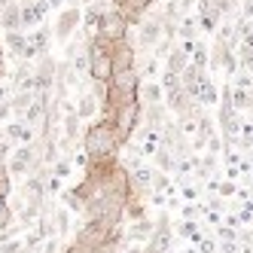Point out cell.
<instances>
[{"label":"cell","instance_id":"cell-1","mask_svg":"<svg viewBox=\"0 0 253 253\" xmlns=\"http://www.w3.org/2000/svg\"><path fill=\"white\" fill-rule=\"evenodd\" d=\"M83 150L88 159H107V156H119V137L113 131V122L98 119L95 125H88L83 134Z\"/></svg>","mask_w":253,"mask_h":253},{"label":"cell","instance_id":"cell-2","mask_svg":"<svg viewBox=\"0 0 253 253\" xmlns=\"http://www.w3.org/2000/svg\"><path fill=\"white\" fill-rule=\"evenodd\" d=\"M140 113H143L140 101H125V104L116 107V113H113L110 122H113V131L119 137V147H128L131 137L137 134V128H140Z\"/></svg>","mask_w":253,"mask_h":253},{"label":"cell","instance_id":"cell-3","mask_svg":"<svg viewBox=\"0 0 253 253\" xmlns=\"http://www.w3.org/2000/svg\"><path fill=\"white\" fill-rule=\"evenodd\" d=\"M116 235H119V226H110L104 220H85L74 235V244H80L85 250H95V247H101L107 241H113Z\"/></svg>","mask_w":253,"mask_h":253},{"label":"cell","instance_id":"cell-4","mask_svg":"<svg viewBox=\"0 0 253 253\" xmlns=\"http://www.w3.org/2000/svg\"><path fill=\"white\" fill-rule=\"evenodd\" d=\"M128 31H131V22L125 19L122 9H104L101 12V22H98V31L95 37H104L110 43H119V40H128Z\"/></svg>","mask_w":253,"mask_h":253},{"label":"cell","instance_id":"cell-5","mask_svg":"<svg viewBox=\"0 0 253 253\" xmlns=\"http://www.w3.org/2000/svg\"><path fill=\"white\" fill-rule=\"evenodd\" d=\"M110 58H113V74H119V70H134V67H137V49H134L131 37L113 43Z\"/></svg>","mask_w":253,"mask_h":253},{"label":"cell","instance_id":"cell-6","mask_svg":"<svg viewBox=\"0 0 253 253\" xmlns=\"http://www.w3.org/2000/svg\"><path fill=\"white\" fill-rule=\"evenodd\" d=\"M80 25H83V12L77 9V3H70L67 9H61L58 22H55V31H52V34H55L58 40H70L80 31Z\"/></svg>","mask_w":253,"mask_h":253},{"label":"cell","instance_id":"cell-7","mask_svg":"<svg viewBox=\"0 0 253 253\" xmlns=\"http://www.w3.org/2000/svg\"><path fill=\"white\" fill-rule=\"evenodd\" d=\"M162 19L159 15H143V22H140V37H137V46L140 49H156L162 43Z\"/></svg>","mask_w":253,"mask_h":253},{"label":"cell","instance_id":"cell-8","mask_svg":"<svg viewBox=\"0 0 253 253\" xmlns=\"http://www.w3.org/2000/svg\"><path fill=\"white\" fill-rule=\"evenodd\" d=\"M220 9H216L213 0H198V25H202L205 31H216V25H220Z\"/></svg>","mask_w":253,"mask_h":253},{"label":"cell","instance_id":"cell-9","mask_svg":"<svg viewBox=\"0 0 253 253\" xmlns=\"http://www.w3.org/2000/svg\"><path fill=\"white\" fill-rule=\"evenodd\" d=\"M0 28L6 34L9 31H22V6L15 3V0H9V3L0 9Z\"/></svg>","mask_w":253,"mask_h":253},{"label":"cell","instance_id":"cell-10","mask_svg":"<svg viewBox=\"0 0 253 253\" xmlns=\"http://www.w3.org/2000/svg\"><path fill=\"white\" fill-rule=\"evenodd\" d=\"M3 137L15 143H34V125L28 122H6L3 125Z\"/></svg>","mask_w":253,"mask_h":253},{"label":"cell","instance_id":"cell-11","mask_svg":"<svg viewBox=\"0 0 253 253\" xmlns=\"http://www.w3.org/2000/svg\"><path fill=\"white\" fill-rule=\"evenodd\" d=\"M46 12H49V0H34V3L22 6V28H31V25L43 22Z\"/></svg>","mask_w":253,"mask_h":253},{"label":"cell","instance_id":"cell-12","mask_svg":"<svg viewBox=\"0 0 253 253\" xmlns=\"http://www.w3.org/2000/svg\"><path fill=\"white\" fill-rule=\"evenodd\" d=\"M150 6H153V0H122V6H119V9L125 12V19H128L131 25H140Z\"/></svg>","mask_w":253,"mask_h":253},{"label":"cell","instance_id":"cell-13","mask_svg":"<svg viewBox=\"0 0 253 253\" xmlns=\"http://www.w3.org/2000/svg\"><path fill=\"white\" fill-rule=\"evenodd\" d=\"M80 125H83V119H80V113H77V110L64 113V128H61V134H64L67 140H74V143H83V131H80Z\"/></svg>","mask_w":253,"mask_h":253},{"label":"cell","instance_id":"cell-14","mask_svg":"<svg viewBox=\"0 0 253 253\" xmlns=\"http://www.w3.org/2000/svg\"><path fill=\"white\" fill-rule=\"evenodd\" d=\"M98 110H101V101H98L92 92L80 95V101H77V113H80V119H92Z\"/></svg>","mask_w":253,"mask_h":253},{"label":"cell","instance_id":"cell-15","mask_svg":"<svg viewBox=\"0 0 253 253\" xmlns=\"http://www.w3.org/2000/svg\"><path fill=\"white\" fill-rule=\"evenodd\" d=\"M189 67V55L183 49H171L168 52V61H165V70L168 74H183V70Z\"/></svg>","mask_w":253,"mask_h":253},{"label":"cell","instance_id":"cell-16","mask_svg":"<svg viewBox=\"0 0 253 253\" xmlns=\"http://www.w3.org/2000/svg\"><path fill=\"white\" fill-rule=\"evenodd\" d=\"M162 95H165V88H162V85H156V83H140V107L159 104Z\"/></svg>","mask_w":253,"mask_h":253},{"label":"cell","instance_id":"cell-17","mask_svg":"<svg viewBox=\"0 0 253 253\" xmlns=\"http://www.w3.org/2000/svg\"><path fill=\"white\" fill-rule=\"evenodd\" d=\"M153 229H156V226L147 220V216H143V220H134V223H131L128 238H131V241H150V238H153Z\"/></svg>","mask_w":253,"mask_h":253},{"label":"cell","instance_id":"cell-18","mask_svg":"<svg viewBox=\"0 0 253 253\" xmlns=\"http://www.w3.org/2000/svg\"><path fill=\"white\" fill-rule=\"evenodd\" d=\"M153 159H156L159 171H165V174H168V171H177V159H174V153L165 147V143H162V147L156 150V156H153Z\"/></svg>","mask_w":253,"mask_h":253},{"label":"cell","instance_id":"cell-19","mask_svg":"<svg viewBox=\"0 0 253 253\" xmlns=\"http://www.w3.org/2000/svg\"><path fill=\"white\" fill-rule=\"evenodd\" d=\"M6 49L12 52V55H25V49H28V37H25V34L22 31H9L6 34Z\"/></svg>","mask_w":253,"mask_h":253},{"label":"cell","instance_id":"cell-20","mask_svg":"<svg viewBox=\"0 0 253 253\" xmlns=\"http://www.w3.org/2000/svg\"><path fill=\"white\" fill-rule=\"evenodd\" d=\"M34 104V92H15L12 98H9V107H12V113H19V116H25L28 113V107Z\"/></svg>","mask_w":253,"mask_h":253},{"label":"cell","instance_id":"cell-21","mask_svg":"<svg viewBox=\"0 0 253 253\" xmlns=\"http://www.w3.org/2000/svg\"><path fill=\"white\" fill-rule=\"evenodd\" d=\"M49 40H52V31H49V28H37V34H34L28 43L37 49L40 55H49Z\"/></svg>","mask_w":253,"mask_h":253},{"label":"cell","instance_id":"cell-22","mask_svg":"<svg viewBox=\"0 0 253 253\" xmlns=\"http://www.w3.org/2000/svg\"><path fill=\"white\" fill-rule=\"evenodd\" d=\"M232 104H235V110H247V107H253V98H250L247 88L235 85V88H232Z\"/></svg>","mask_w":253,"mask_h":253},{"label":"cell","instance_id":"cell-23","mask_svg":"<svg viewBox=\"0 0 253 253\" xmlns=\"http://www.w3.org/2000/svg\"><path fill=\"white\" fill-rule=\"evenodd\" d=\"M52 216H55L58 238H61V235H67V232H70V211H67V208H55V211H52Z\"/></svg>","mask_w":253,"mask_h":253},{"label":"cell","instance_id":"cell-24","mask_svg":"<svg viewBox=\"0 0 253 253\" xmlns=\"http://www.w3.org/2000/svg\"><path fill=\"white\" fill-rule=\"evenodd\" d=\"M70 171H74V159H67V156H61L55 165H52V177H55V180L70 177Z\"/></svg>","mask_w":253,"mask_h":253},{"label":"cell","instance_id":"cell-25","mask_svg":"<svg viewBox=\"0 0 253 253\" xmlns=\"http://www.w3.org/2000/svg\"><path fill=\"white\" fill-rule=\"evenodd\" d=\"M177 34H180L183 40H195V37H198V19H180Z\"/></svg>","mask_w":253,"mask_h":253},{"label":"cell","instance_id":"cell-26","mask_svg":"<svg viewBox=\"0 0 253 253\" xmlns=\"http://www.w3.org/2000/svg\"><path fill=\"white\" fill-rule=\"evenodd\" d=\"M198 104H208V107L216 104V88H213V83H208V77H205L202 88H198Z\"/></svg>","mask_w":253,"mask_h":253},{"label":"cell","instance_id":"cell-27","mask_svg":"<svg viewBox=\"0 0 253 253\" xmlns=\"http://www.w3.org/2000/svg\"><path fill=\"white\" fill-rule=\"evenodd\" d=\"M61 198H64V205H67L70 213H85V202H83V198H77L74 192H64Z\"/></svg>","mask_w":253,"mask_h":253},{"label":"cell","instance_id":"cell-28","mask_svg":"<svg viewBox=\"0 0 253 253\" xmlns=\"http://www.w3.org/2000/svg\"><path fill=\"white\" fill-rule=\"evenodd\" d=\"M12 226V208H9V198L0 195V229H9Z\"/></svg>","mask_w":253,"mask_h":253},{"label":"cell","instance_id":"cell-29","mask_svg":"<svg viewBox=\"0 0 253 253\" xmlns=\"http://www.w3.org/2000/svg\"><path fill=\"white\" fill-rule=\"evenodd\" d=\"M40 211L43 208H34V205H25L22 208V213H19V220H22V226H31L34 220H37V216H40Z\"/></svg>","mask_w":253,"mask_h":253},{"label":"cell","instance_id":"cell-30","mask_svg":"<svg viewBox=\"0 0 253 253\" xmlns=\"http://www.w3.org/2000/svg\"><path fill=\"white\" fill-rule=\"evenodd\" d=\"M192 64L205 70V64H208V49H205V43H198V46H195V52H192Z\"/></svg>","mask_w":253,"mask_h":253},{"label":"cell","instance_id":"cell-31","mask_svg":"<svg viewBox=\"0 0 253 253\" xmlns=\"http://www.w3.org/2000/svg\"><path fill=\"white\" fill-rule=\"evenodd\" d=\"M40 253H64V247H61V241L52 235V238H46L43 244H40Z\"/></svg>","mask_w":253,"mask_h":253},{"label":"cell","instance_id":"cell-32","mask_svg":"<svg viewBox=\"0 0 253 253\" xmlns=\"http://www.w3.org/2000/svg\"><path fill=\"white\" fill-rule=\"evenodd\" d=\"M180 235H186V238H198V223L195 220H186L180 226Z\"/></svg>","mask_w":253,"mask_h":253},{"label":"cell","instance_id":"cell-33","mask_svg":"<svg viewBox=\"0 0 253 253\" xmlns=\"http://www.w3.org/2000/svg\"><path fill=\"white\" fill-rule=\"evenodd\" d=\"M213 3H216V9H220V12H232L235 6H238V0H213Z\"/></svg>","mask_w":253,"mask_h":253},{"label":"cell","instance_id":"cell-34","mask_svg":"<svg viewBox=\"0 0 253 253\" xmlns=\"http://www.w3.org/2000/svg\"><path fill=\"white\" fill-rule=\"evenodd\" d=\"M9 113H12V107H9V101H3V104H0V125H6Z\"/></svg>","mask_w":253,"mask_h":253},{"label":"cell","instance_id":"cell-35","mask_svg":"<svg viewBox=\"0 0 253 253\" xmlns=\"http://www.w3.org/2000/svg\"><path fill=\"white\" fill-rule=\"evenodd\" d=\"M220 147H223L220 137H213V134H211V137H208V150H211V153H220Z\"/></svg>","mask_w":253,"mask_h":253},{"label":"cell","instance_id":"cell-36","mask_svg":"<svg viewBox=\"0 0 253 253\" xmlns=\"http://www.w3.org/2000/svg\"><path fill=\"white\" fill-rule=\"evenodd\" d=\"M241 37H244V46H250V49H253V22L247 25V31L241 34Z\"/></svg>","mask_w":253,"mask_h":253},{"label":"cell","instance_id":"cell-37","mask_svg":"<svg viewBox=\"0 0 253 253\" xmlns=\"http://www.w3.org/2000/svg\"><path fill=\"white\" fill-rule=\"evenodd\" d=\"M74 165H80V168H85V165H88V156H85V150L74 156Z\"/></svg>","mask_w":253,"mask_h":253},{"label":"cell","instance_id":"cell-38","mask_svg":"<svg viewBox=\"0 0 253 253\" xmlns=\"http://www.w3.org/2000/svg\"><path fill=\"white\" fill-rule=\"evenodd\" d=\"M6 153H9V143H6L3 134H0V159H3V162H6Z\"/></svg>","mask_w":253,"mask_h":253},{"label":"cell","instance_id":"cell-39","mask_svg":"<svg viewBox=\"0 0 253 253\" xmlns=\"http://www.w3.org/2000/svg\"><path fill=\"white\" fill-rule=\"evenodd\" d=\"M183 213L189 216V220H195V216H198V208H192V205H186V208H183Z\"/></svg>","mask_w":253,"mask_h":253},{"label":"cell","instance_id":"cell-40","mask_svg":"<svg viewBox=\"0 0 253 253\" xmlns=\"http://www.w3.org/2000/svg\"><path fill=\"white\" fill-rule=\"evenodd\" d=\"M183 195H186V198H195V195H198V189H195V186H183Z\"/></svg>","mask_w":253,"mask_h":253},{"label":"cell","instance_id":"cell-41","mask_svg":"<svg viewBox=\"0 0 253 253\" xmlns=\"http://www.w3.org/2000/svg\"><path fill=\"white\" fill-rule=\"evenodd\" d=\"M220 192H223V195H232V192H235V186H232V183H223V186H220Z\"/></svg>","mask_w":253,"mask_h":253},{"label":"cell","instance_id":"cell-42","mask_svg":"<svg viewBox=\"0 0 253 253\" xmlns=\"http://www.w3.org/2000/svg\"><path fill=\"white\" fill-rule=\"evenodd\" d=\"M64 3H67V0H49V6H52V9H58V6H64Z\"/></svg>","mask_w":253,"mask_h":253},{"label":"cell","instance_id":"cell-43","mask_svg":"<svg viewBox=\"0 0 253 253\" xmlns=\"http://www.w3.org/2000/svg\"><path fill=\"white\" fill-rule=\"evenodd\" d=\"M6 77V67H3V58H0V80Z\"/></svg>","mask_w":253,"mask_h":253},{"label":"cell","instance_id":"cell-44","mask_svg":"<svg viewBox=\"0 0 253 253\" xmlns=\"http://www.w3.org/2000/svg\"><path fill=\"white\" fill-rule=\"evenodd\" d=\"M125 253H143V250H140V247H134V244H131V247H128V250H125Z\"/></svg>","mask_w":253,"mask_h":253},{"label":"cell","instance_id":"cell-45","mask_svg":"<svg viewBox=\"0 0 253 253\" xmlns=\"http://www.w3.org/2000/svg\"><path fill=\"white\" fill-rule=\"evenodd\" d=\"M83 3H85V6H92V3H98V0H83Z\"/></svg>","mask_w":253,"mask_h":253},{"label":"cell","instance_id":"cell-46","mask_svg":"<svg viewBox=\"0 0 253 253\" xmlns=\"http://www.w3.org/2000/svg\"><path fill=\"white\" fill-rule=\"evenodd\" d=\"M0 58H3V49H0Z\"/></svg>","mask_w":253,"mask_h":253}]
</instances>
